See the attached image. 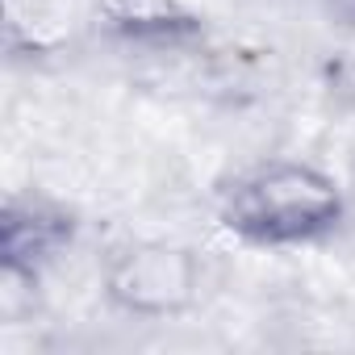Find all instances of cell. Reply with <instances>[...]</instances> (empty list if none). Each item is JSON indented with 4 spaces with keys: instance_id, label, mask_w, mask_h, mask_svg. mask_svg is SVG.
<instances>
[{
    "instance_id": "cell-1",
    "label": "cell",
    "mask_w": 355,
    "mask_h": 355,
    "mask_svg": "<svg viewBox=\"0 0 355 355\" xmlns=\"http://www.w3.org/2000/svg\"><path fill=\"white\" fill-rule=\"evenodd\" d=\"M347 218L343 184L330 171L301 159H272L222 193L218 222L230 239L263 251L313 247L330 239Z\"/></svg>"
},
{
    "instance_id": "cell-6",
    "label": "cell",
    "mask_w": 355,
    "mask_h": 355,
    "mask_svg": "<svg viewBox=\"0 0 355 355\" xmlns=\"http://www.w3.org/2000/svg\"><path fill=\"white\" fill-rule=\"evenodd\" d=\"M338 5H343V9H347L351 17H355V0H338Z\"/></svg>"
},
{
    "instance_id": "cell-3",
    "label": "cell",
    "mask_w": 355,
    "mask_h": 355,
    "mask_svg": "<svg viewBox=\"0 0 355 355\" xmlns=\"http://www.w3.org/2000/svg\"><path fill=\"white\" fill-rule=\"evenodd\" d=\"M76 218L42 197H9L0 218V255L9 280H38V272L71 243Z\"/></svg>"
},
{
    "instance_id": "cell-4",
    "label": "cell",
    "mask_w": 355,
    "mask_h": 355,
    "mask_svg": "<svg viewBox=\"0 0 355 355\" xmlns=\"http://www.w3.org/2000/svg\"><path fill=\"white\" fill-rule=\"evenodd\" d=\"M96 17L134 46H180L201 34V17L184 0H96Z\"/></svg>"
},
{
    "instance_id": "cell-5",
    "label": "cell",
    "mask_w": 355,
    "mask_h": 355,
    "mask_svg": "<svg viewBox=\"0 0 355 355\" xmlns=\"http://www.w3.org/2000/svg\"><path fill=\"white\" fill-rule=\"evenodd\" d=\"M347 76H351V88H355V51H351V59H347Z\"/></svg>"
},
{
    "instance_id": "cell-2",
    "label": "cell",
    "mask_w": 355,
    "mask_h": 355,
    "mask_svg": "<svg viewBox=\"0 0 355 355\" xmlns=\"http://www.w3.org/2000/svg\"><path fill=\"white\" fill-rule=\"evenodd\" d=\"M105 297L130 318H180L201 297V259L175 243H125L105 263Z\"/></svg>"
}]
</instances>
